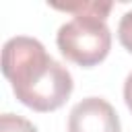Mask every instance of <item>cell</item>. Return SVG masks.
<instances>
[{
    "label": "cell",
    "instance_id": "8992f818",
    "mask_svg": "<svg viewBox=\"0 0 132 132\" xmlns=\"http://www.w3.org/2000/svg\"><path fill=\"white\" fill-rule=\"evenodd\" d=\"M118 39H120V43L132 54V10L126 12V14L120 19V25H118Z\"/></svg>",
    "mask_w": 132,
    "mask_h": 132
},
{
    "label": "cell",
    "instance_id": "7a4b0ae2",
    "mask_svg": "<svg viewBox=\"0 0 132 132\" xmlns=\"http://www.w3.org/2000/svg\"><path fill=\"white\" fill-rule=\"evenodd\" d=\"M56 43L66 60L91 68L107 58L111 50V31L105 19L97 14H76L58 29Z\"/></svg>",
    "mask_w": 132,
    "mask_h": 132
},
{
    "label": "cell",
    "instance_id": "52a82bcc",
    "mask_svg": "<svg viewBox=\"0 0 132 132\" xmlns=\"http://www.w3.org/2000/svg\"><path fill=\"white\" fill-rule=\"evenodd\" d=\"M124 101H126V107L130 109V113H132V72L126 76V80H124Z\"/></svg>",
    "mask_w": 132,
    "mask_h": 132
},
{
    "label": "cell",
    "instance_id": "5b68a950",
    "mask_svg": "<svg viewBox=\"0 0 132 132\" xmlns=\"http://www.w3.org/2000/svg\"><path fill=\"white\" fill-rule=\"evenodd\" d=\"M0 132H37V128L21 116L2 113L0 116Z\"/></svg>",
    "mask_w": 132,
    "mask_h": 132
},
{
    "label": "cell",
    "instance_id": "3957f363",
    "mask_svg": "<svg viewBox=\"0 0 132 132\" xmlns=\"http://www.w3.org/2000/svg\"><path fill=\"white\" fill-rule=\"evenodd\" d=\"M68 132H122L120 116L103 97H85L68 116Z\"/></svg>",
    "mask_w": 132,
    "mask_h": 132
},
{
    "label": "cell",
    "instance_id": "277c9868",
    "mask_svg": "<svg viewBox=\"0 0 132 132\" xmlns=\"http://www.w3.org/2000/svg\"><path fill=\"white\" fill-rule=\"evenodd\" d=\"M52 8L56 10H64V12H70V14H97L101 19H107L109 10L113 8L111 2H68V4H58V2H52L50 4Z\"/></svg>",
    "mask_w": 132,
    "mask_h": 132
},
{
    "label": "cell",
    "instance_id": "6da1fadb",
    "mask_svg": "<svg viewBox=\"0 0 132 132\" xmlns=\"http://www.w3.org/2000/svg\"><path fill=\"white\" fill-rule=\"evenodd\" d=\"M2 74L16 99L35 111H56L72 95V74L35 37L16 35L2 47Z\"/></svg>",
    "mask_w": 132,
    "mask_h": 132
}]
</instances>
